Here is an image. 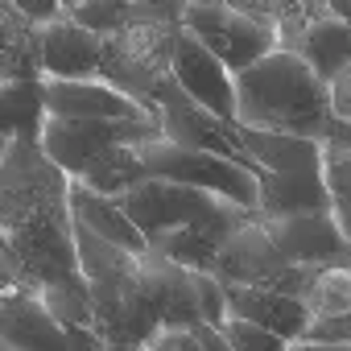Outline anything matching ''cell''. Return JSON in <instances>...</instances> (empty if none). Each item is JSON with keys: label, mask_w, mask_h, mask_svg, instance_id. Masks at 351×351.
I'll list each match as a JSON object with an SVG mask.
<instances>
[{"label": "cell", "mask_w": 351, "mask_h": 351, "mask_svg": "<svg viewBox=\"0 0 351 351\" xmlns=\"http://www.w3.org/2000/svg\"><path fill=\"white\" fill-rule=\"evenodd\" d=\"M0 248H5V285L42 289L83 273L71 211V173L42 145L5 141Z\"/></svg>", "instance_id": "6da1fadb"}, {"label": "cell", "mask_w": 351, "mask_h": 351, "mask_svg": "<svg viewBox=\"0 0 351 351\" xmlns=\"http://www.w3.org/2000/svg\"><path fill=\"white\" fill-rule=\"evenodd\" d=\"M83 277L95 298V330L108 347H145L165 322H207L199 306V269L153 248H120L75 219Z\"/></svg>", "instance_id": "7a4b0ae2"}, {"label": "cell", "mask_w": 351, "mask_h": 351, "mask_svg": "<svg viewBox=\"0 0 351 351\" xmlns=\"http://www.w3.org/2000/svg\"><path fill=\"white\" fill-rule=\"evenodd\" d=\"M236 87H240V124L318 141H326L335 128L330 83L293 46H277L252 66H244L236 75Z\"/></svg>", "instance_id": "3957f363"}, {"label": "cell", "mask_w": 351, "mask_h": 351, "mask_svg": "<svg viewBox=\"0 0 351 351\" xmlns=\"http://www.w3.org/2000/svg\"><path fill=\"white\" fill-rule=\"evenodd\" d=\"M124 207L128 215L136 219V228L157 240L161 232H173V228H191V223H207V228H223V232H236L244 219L261 215L252 207H240L215 191H203V186H191V182H173V178H149L141 186H132L124 195Z\"/></svg>", "instance_id": "277c9868"}, {"label": "cell", "mask_w": 351, "mask_h": 351, "mask_svg": "<svg viewBox=\"0 0 351 351\" xmlns=\"http://www.w3.org/2000/svg\"><path fill=\"white\" fill-rule=\"evenodd\" d=\"M145 165L157 178H173V182H191L203 191H215L240 207L261 211V169L248 161H236L228 153H211V149H191L169 136H153L141 145Z\"/></svg>", "instance_id": "5b68a950"}, {"label": "cell", "mask_w": 351, "mask_h": 351, "mask_svg": "<svg viewBox=\"0 0 351 351\" xmlns=\"http://www.w3.org/2000/svg\"><path fill=\"white\" fill-rule=\"evenodd\" d=\"M178 34H182V21H141V25H124V29L108 34L99 75L124 91H132L136 99L153 104V91L173 71Z\"/></svg>", "instance_id": "8992f818"}, {"label": "cell", "mask_w": 351, "mask_h": 351, "mask_svg": "<svg viewBox=\"0 0 351 351\" xmlns=\"http://www.w3.org/2000/svg\"><path fill=\"white\" fill-rule=\"evenodd\" d=\"M108 347L95 326H66L38 289H0V351H99Z\"/></svg>", "instance_id": "52a82bcc"}, {"label": "cell", "mask_w": 351, "mask_h": 351, "mask_svg": "<svg viewBox=\"0 0 351 351\" xmlns=\"http://www.w3.org/2000/svg\"><path fill=\"white\" fill-rule=\"evenodd\" d=\"M153 108L161 116V136L178 141V145H191V149H211V153H228L236 161H248L261 169V161L248 153L244 145V128L240 120H228L219 112H211L207 104H199L178 79H161V87L153 91ZM265 173V169H261Z\"/></svg>", "instance_id": "ba28073f"}, {"label": "cell", "mask_w": 351, "mask_h": 351, "mask_svg": "<svg viewBox=\"0 0 351 351\" xmlns=\"http://www.w3.org/2000/svg\"><path fill=\"white\" fill-rule=\"evenodd\" d=\"M182 25L195 29L236 75L244 66H252L256 58H265L269 50L285 46L281 29L265 17H252L228 0H186V13H182Z\"/></svg>", "instance_id": "9c48e42d"}, {"label": "cell", "mask_w": 351, "mask_h": 351, "mask_svg": "<svg viewBox=\"0 0 351 351\" xmlns=\"http://www.w3.org/2000/svg\"><path fill=\"white\" fill-rule=\"evenodd\" d=\"M161 136V120L157 116H116V120H71V116H54L46 120L42 132V149L71 173L87 169V161H95L104 149L112 145H145Z\"/></svg>", "instance_id": "30bf717a"}, {"label": "cell", "mask_w": 351, "mask_h": 351, "mask_svg": "<svg viewBox=\"0 0 351 351\" xmlns=\"http://www.w3.org/2000/svg\"><path fill=\"white\" fill-rule=\"evenodd\" d=\"M265 223L293 265H351V236L343 232L330 207L265 215Z\"/></svg>", "instance_id": "8fae6325"}, {"label": "cell", "mask_w": 351, "mask_h": 351, "mask_svg": "<svg viewBox=\"0 0 351 351\" xmlns=\"http://www.w3.org/2000/svg\"><path fill=\"white\" fill-rule=\"evenodd\" d=\"M173 79H178L199 104H207L211 112L240 120V87H236V71L195 34L182 25L178 46H173Z\"/></svg>", "instance_id": "7c38bea8"}, {"label": "cell", "mask_w": 351, "mask_h": 351, "mask_svg": "<svg viewBox=\"0 0 351 351\" xmlns=\"http://www.w3.org/2000/svg\"><path fill=\"white\" fill-rule=\"evenodd\" d=\"M293 261L277 248L265 215H252L244 219L219 248V261H215V273L228 281V285H277L285 277Z\"/></svg>", "instance_id": "4fadbf2b"}, {"label": "cell", "mask_w": 351, "mask_h": 351, "mask_svg": "<svg viewBox=\"0 0 351 351\" xmlns=\"http://www.w3.org/2000/svg\"><path fill=\"white\" fill-rule=\"evenodd\" d=\"M50 112L71 116V120H116V116H157L153 104L136 99L132 91L116 87L104 75L91 79H46ZM161 120V116H157Z\"/></svg>", "instance_id": "5bb4252c"}, {"label": "cell", "mask_w": 351, "mask_h": 351, "mask_svg": "<svg viewBox=\"0 0 351 351\" xmlns=\"http://www.w3.org/2000/svg\"><path fill=\"white\" fill-rule=\"evenodd\" d=\"M104 62V34L87 29L71 13L46 25V79H91Z\"/></svg>", "instance_id": "9a60e30c"}, {"label": "cell", "mask_w": 351, "mask_h": 351, "mask_svg": "<svg viewBox=\"0 0 351 351\" xmlns=\"http://www.w3.org/2000/svg\"><path fill=\"white\" fill-rule=\"evenodd\" d=\"M228 306H232V314H244V318L265 322L289 347L302 343V335H306V326L314 318L310 306H306V298L281 293V289H269V285H228Z\"/></svg>", "instance_id": "2e32d148"}, {"label": "cell", "mask_w": 351, "mask_h": 351, "mask_svg": "<svg viewBox=\"0 0 351 351\" xmlns=\"http://www.w3.org/2000/svg\"><path fill=\"white\" fill-rule=\"evenodd\" d=\"M244 128L248 153L261 161L269 173H322L326 169V141L318 136H298V132H273V128Z\"/></svg>", "instance_id": "e0dca14e"}, {"label": "cell", "mask_w": 351, "mask_h": 351, "mask_svg": "<svg viewBox=\"0 0 351 351\" xmlns=\"http://www.w3.org/2000/svg\"><path fill=\"white\" fill-rule=\"evenodd\" d=\"M71 211H75V219L83 228H91L95 236H104V240H112L120 248H132V252L149 248V236L136 228V219L128 215L124 199H116V195H99L87 182L71 178Z\"/></svg>", "instance_id": "ac0fdd59"}, {"label": "cell", "mask_w": 351, "mask_h": 351, "mask_svg": "<svg viewBox=\"0 0 351 351\" xmlns=\"http://www.w3.org/2000/svg\"><path fill=\"white\" fill-rule=\"evenodd\" d=\"M293 50L330 83L335 75H343L351 66V21L335 17V13H322L293 38Z\"/></svg>", "instance_id": "d6986e66"}, {"label": "cell", "mask_w": 351, "mask_h": 351, "mask_svg": "<svg viewBox=\"0 0 351 351\" xmlns=\"http://www.w3.org/2000/svg\"><path fill=\"white\" fill-rule=\"evenodd\" d=\"M0 108H5V141L42 145V132H46V120H50L46 79H5V87H0Z\"/></svg>", "instance_id": "ffe728a7"}, {"label": "cell", "mask_w": 351, "mask_h": 351, "mask_svg": "<svg viewBox=\"0 0 351 351\" xmlns=\"http://www.w3.org/2000/svg\"><path fill=\"white\" fill-rule=\"evenodd\" d=\"M0 34H5V79H46V25L21 17L9 0L0 9Z\"/></svg>", "instance_id": "44dd1931"}, {"label": "cell", "mask_w": 351, "mask_h": 351, "mask_svg": "<svg viewBox=\"0 0 351 351\" xmlns=\"http://www.w3.org/2000/svg\"><path fill=\"white\" fill-rule=\"evenodd\" d=\"M330 207L326 169L322 173H261V215H285V211H314Z\"/></svg>", "instance_id": "7402d4cb"}, {"label": "cell", "mask_w": 351, "mask_h": 351, "mask_svg": "<svg viewBox=\"0 0 351 351\" xmlns=\"http://www.w3.org/2000/svg\"><path fill=\"white\" fill-rule=\"evenodd\" d=\"M145 178H149V165H145L141 145H112L95 161H87V169L79 173V182H87L99 195H116V199H124Z\"/></svg>", "instance_id": "603a6c76"}, {"label": "cell", "mask_w": 351, "mask_h": 351, "mask_svg": "<svg viewBox=\"0 0 351 351\" xmlns=\"http://www.w3.org/2000/svg\"><path fill=\"white\" fill-rule=\"evenodd\" d=\"M232 232L223 228H207V223H191V228H173V232H161L157 240H149L153 252L178 261L186 269H211L215 273V261H219V248Z\"/></svg>", "instance_id": "cb8c5ba5"}, {"label": "cell", "mask_w": 351, "mask_h": 351, "mask_svg": "<svg viewBox=\"0 0 351 351\" xmlns=\"http://www.w3.org/2000/svg\"><path fill=\"white\" fill-rule=\"evenodd\" d=\"M310 314H347L351 310V265H318L306 289Z\"/></svg>", "instance_id": "d4e9b609"}, {"label": "cell", "mask_w": 351, "mask_h": 351, "mask_svg": "<svg viewBox=\"0 0 351 351\" xmlns=\"http://www.w3.org/2000/svg\"><path fill=\"white\" fill-rule=\"evenodd\" d=\"M326 186H330V211L351 236V149L326 145Z\"/></svg>", "instance_id": "484cf974"}, {"label": "cell", "mask_w": 351, "mask_h": 351, "mask_svg": "<svg viewBox=\"0 0 351 351\" xmlns=\"http://www.w3.org/2000/svg\"><path fill=\"white\" fill-rule=\"evenodd\" d=\"M219 330L228 335L232 351H281V347H289L277 330H269L265 322L244 318V314H228V318L219 322Z\"/></svg>", "instance_id": "4316f807"}, {"label": "cell", "mask_w": 351, "mask_h": 351, "mask_svg": "<svg viewBox=\"0 0 351 351\" xmlns=\"http://www.w3.org/2000/svg\"><path fill=\"white\" fill-rule=\"evenodd\" d=\"M293 347H351V310L347 314H314L302 343Z\"/></svg>", "instance_id": "83f0119b"}, {"label": "cell", "mask_w": 351, "mask_h": 351, "mask_svg": "<svg viewBox=\"0 0 351 351\" xmlns=\"http://www.w3.org/2000/svg\"><path fill=\"white\" fill-rule=\"evenodd\" d=\"M9 5H13L21 17L38 21V25H50V21H58L62 13H71L66 0H9Z\"/></svg>", "instance_id": "f1b7e54d"}, {"label": "cell", "mask_w": 351, "mask_h": 351, "mask_svg": "<svg viewBox=\"0 0 351 351\" xmlns=\"http://www.w3.org/2000/svg\"><path fill=\"white\" fill-rule=\"evenodd\" d=\"M330 104H335V116L351 120V66L330 79Z\"/></svg>", "instance_id": "f546056e"}, {"label": "cell", "mask_w": 351, "mask_h": 351, "mask_svg": "<svg viewBox=\"0 0 351 351\" xmlns=\"http://www.w3.org/2000/svg\"><path fill=\"white\" fill-rule=\"evenodd\" d=\"M326 145H335V149H351V120H343V116H335V128H330V136H326Z\"/></svg>", "instance_id": "4dcf8cb0"}, {"label": "cell", "mask_w": 351, "mask_h": 351, "mask_svg": "<svg viewBox=\"0 0 351 351\" xmlns=\"http://www.w3.org/2000/svg\"><path fill=\"white\" fill-rule=\"evenodd\" d=\"M71 5H79V0H66V9H71Z\"/></svg>", "instance_id": "1f68e13d"}]
</instances>
